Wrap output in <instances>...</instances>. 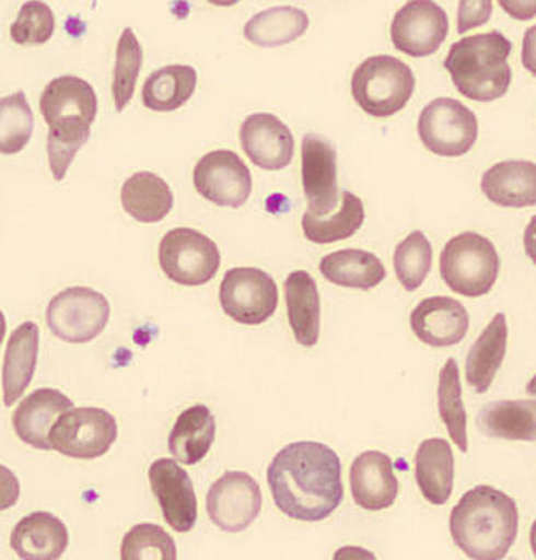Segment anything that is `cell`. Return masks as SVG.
Returning <instances> with one entry per match:
<instances>
[{
  "label": "cell",
  "mask_w": 536,
  "mask_h": 560,
  "mask_svg": "<svg viewBox=\"0 0 536 560\" xmlns=\"http://www.w3.org/2000/svg\"><path fill=\"white\" fill-rule=\"evenodd\" d=\"M267 481L278 510L295 521H325L343 500L339 455L313 441L281 448L268 466Z\"/></svg>",
  "instance_id": "cell-1"
},
{
  "label": "cell",
  "mask_w": 536,
  "mask_h": 560,
  "mask_svg": "<svg viewBox=\"0 0 536 560\" xmlns=\"http://www.w3.org/2000/svg\"><path fill=\"white\" fill-rule=\"evenodd\" d=\"M517 504L506 493L490 486H478L459 499L451 513V534L468 558H506L516 541Z\"/></svg>",
  "instance_id": "cell-2"
},
{
  "label": "cell",
  "mask_w": 536,
  "mask_h": 560,
  "mask_svg": "<svg viewBox=\"0 0 536 560\" xmlns=\"http://www.w3.org/2000/svg\"><path fill=\"white\" fill-rule=\"evenodd\" d=\"M511 51L513 44L500 31L478 34L452 44L444 68L459 95L490 103L510 90L513 71L508 58Z\"/></svg>",
  "instance_id": "cell-3"
},
{
  "label": "cell",
  "mask_w": 536,
  "mask_h": 560,
  "mask_svg": "<svg viewBox=\"0 0 536 560\" xmlns=\"http://www.w3.org/2000/svg\"><path fill=\"white\" fill-rule=\"evenodd\" d=\"M416 75L401 59L375 55L361 62L351 75V95L369 116L388 118L409 103Z\"/></svg>",
  "instance_id": "cell-4"
},
{
  "label": "cell",
  "mask_w": 536,
  "mask_h": 560,
  "mask_svg": "<svg viewBox=\"0 0 536 560\" xmlns=\"http://www.w3.org/2000/svg\"><path fill=\"white\" fill-rule=\"evenodd\" d=\"M500 266L493 243L475 232L459 233L448 240L440 257L442 281L455 294L471 299L492 291Z\"/></svg>",
  "instance_id": "cell-5"
},
{
  "label": "cell",
  "mask_w": 536,
  "mask_h": 560,
  "mask_svg": "<svg viewBox=\"0 0 536 560\" xmlns=\"http://www.w3.org/2000/svg\"><path fill=\"white\" fill-rule=\"evenodd\" d=\"M159 262L174 283L201 287L218 273L221 253L210 236L194 229L177 228L160 242Z\"/></svg>",
  "instance_id": "cell-6"
},
{
  "label": "cell",
  "mask_w": 536,
  "mask_h": 560,
  "mask_svg": "<svg viewBox=\"0 0 536 560\" xmlns=\"http://www.w3.org/2000/svg\"><path fill=\"white\" fill-rule=\"evenodd\" d=\"M417 130L424 148L434 155L463 156L478 141L479 124L465 104L454 97H438L421 110Z\"/></svg>",
  "instance_id": "cell-7"
},
{
  "label": "cell",
  "mask_w": 536,
  "mask_h": 560,
  "mask_svg": "<svg viewBox=\"0 0 536 560\" xmlns=\"http://www.w3.org/2000/svg\"><path fill=\"white\" fill-rule=\"evenodd\" d=\"M118 436L117 420L100 407H79L59 417L51 428L54 451L77 460H95L110 451Z\"/></svg>",
  "instance_id": "cell-8"
},
{
  "label": "cell",
  "mask_w": 536,
  "mask_h": 560,
  "mask_svg": "<svg viewBox=\"0 0 536 560\" xmlns=\"http://www.w3.org/2000/svg\"><path fill=\"white\" fill-rule=\"evenodd\" d=\"M109 318V301L92 288H68L55 295L47 307L48 328L69 343L92 342L106 329Z\"/></svg>",
  "instance_id": "cell-9"
},
{
  "label": "cell",
  "mask_w": 536,
  "mask_h": 560,
  "mask_svg": "<svg viewBox=\"0 0 536 560\" xmlns=\"http://www.w3.org/2000/svg\"><path fill=\"white\" fill-rule=\"evenodd\" d=\"M222 310L240 325H264L278 307V287L267 271L235 267L225 271L219 291Z\"/></svg>",
  "instance_id": "cell-10"
},
{
  "label": "cell",
  "mask_w": 536,
  "mask_h": 560,
  "mask_svg": "<svg viewBox=\"0 0 536 560\" xmlns=\"http://www.w3.org/2000/svg\"><path fill=\"white\" fill-rule=\"evenodd\" d=\"M194 186L211 203L240 208L248 201L253 176L238 154L218 149L198 160L194 168Z\"/></svg>",
  "instance_id": "cell-11"
},
{
  "label": "cell",
  "mask_w": 536,
  "mask_h": 560,
  "mask_svg": "<svg viewBox=\"0 0 536 560\" xmlns=\"http://www.w3.org/2000/svg\"><path fill=\"white\" fill-rule=\"evenodd\" d=\"M396 50L412 58L440 50L448 34V16L433 0H412L396 12L389 27Z\"/></svg>",
  "instance_id": "cell-12"
},
{
  "label": "cell",
  "mask_w": 536,
  "mask_h": 560,
  "mask_svg": "<svg viewBox=\"0 0 536 560\" xmlns=\"http://www.w3.org/2000/svg\"><path fill=\"white\" fill-rule=\"evenodd\" d=\"M212 524L230 534L245 532L263 510V490L248 472L229 471L212 483L207 497Z\"/></svg>",
  "instance_id": "cell-13"
},
{
  "label": "cell",
  "mask_w": 536,
  "mask_h": 560,
  "mask_svg": "<svg viewBox=\"0 0 536 560\" xmlns=\"http://www.w3.org/2000/svg\"><path fill=\"white\" fill-rule=\"evenodd\" d=\"M302 186L308 213L323 218L339 208L337 152L322 136L310 133L302 138Z\"/></svg>",
  "instance_id": "cell-14"
},
{
  "label": "cell",
  "mask_w": 536,
  "mask_h": 560,
  "mask_svg": "<svg viewBox=\"0 0 536 560\" xmlns=\"http://www.w3.org/2000/svg\"><path fill=\"white\" fill-rule=\"evenodd\" d=\"M152 492L163 517L177 534H187L197 524L198 503L186 469L170 458H159L149 468Z\"/></svg>",
  "instance_id": "cell-15"
},
{
  "label": "cell",
  "mask_w": 536,
  "mask_h": 560,
  "mask_svg": "<svg viewBox=\"0 0 536 560\" xmlns=\"http://www.w3.org/2000/svg\"><path fill=\"white\" fill-rule=\"evenodd\" d=\"M240 142L250 162L268 172L287 168L294 156V136L273 114H250L240 128Z\"/></svg>",
  "instance_id": "cell-16"
},
{
  "label": "cell",
  "mask_w": 536,
  "mask_h": 560,
  "mask_svg": "<svg viewBox=\"0 0 536 560\" xmlns=\"http://www.w3.org/2000/svg\"><path fill=\"white\" fill-rule=\"evenodd\" d=\"M410 328L424 346H457L469 329V315L462 302L445 295L423 299L410 313Z\"/></svg>",
  "instance_id": "cell-17"
},
{
  "label": "cell",
  "mask_w": 536,
  "mask_h": 560,
  "mask_svg": "<svg viewBox=\"0 0 536 560\" xmlns=\"http://www.w3.org/2000/svg\"><path fill=\"white\" fill-rule=\"evenodd\" d=\"M351 495L365 511H382L398 499L399 482L392 458L383 452L369 451L357 457L350 468Z\"/></svg>",
  "instance_id": "cell-18"
},
{
  "label": "cell",
  "mask_w": 536,
  "mask_h": 560,
  "mask_svg": "<svg viewBox=\"0 0 536 560\" xmlns=\"http://www.w3.org/2000/svg\"><path fill=\"white\" fill-rule=\"evenodd\" d=\"M74 409V402L55 388H38L27 395L13 413V428L24 444L51 451V428L59 417Z\"/></svg>",
  "instance_id": "cell-19"
},
{
  "label": "cell",
  "mask_w": 536,
  "mask_h": 560,
  "mask_svg": "<svg viewBox=\"0 0 536 560\" xmlns=\"http://www.w3.org/2000/svg\"><path fill=\"white\" fill-rule=\"evenodd\" d=\"M40 113L50 127L65 121L92 125L97 114V96L92 83L75 75H59L45 86Z\"/></svg>",
  "instance_id": "cell-20"
},
{
  "label": "cell",
  "mask_w": 536,
  "mask_h": 560,
  "mask_svg": "<svg viewBox=\"0 0 536 560\" xmlns=\"http://www.w3.org/2000/svg\"><path fill=\"white\" fill-rule=\"evenodd\" d=\"M480 189L497 207H535L536 163L527 160L497 163L483 173Z\"/></svg>",
  "instance_id": "cell-21"
},
{
  "label": "cell",
  "mask_w": 536,
  "mask_h": 560,
  "mask_svg": "<svg viewBox=\"0 0 536 560\" xmlns=\"http://www.w3.org/2000/svg\"><path fill=\"white\" fill-rule=\"evenodd\" d=\"M10 545L21 559L57 560L68 549L69 532L54 514L37 511L15 525Z\"/></svg>",
  "instance_id": "cell-22"
},
{
  "label": "cell",
  "mask_w": 536,
  "mask_h": 560,
  "mask_svg": "<svg viewBox=\"0 0 536 560\" xmlns=\"http://www.w3.org/2000/svg\"><path fill=\"white\" fill-rule=\"evenodd\" d=\"M40 332L36 323L26 322L13 330L3 358V402L15 405L33 381L38 357Z\"/></svg>",
  "instance_id": "cell-23"
},
{
  "label": "cell",
  "mask_w": 536,
  "mask_h": 560,
  "mask_svg": "<svg viewBox=\"0 0 536 560\" xmlns=\"http://www.w3.org/2000/svg\"><path fill=\"white\" fill-rule=\"evenodd\" d=\"M287 291L288 319L295 340L302 347L312 348L318 343L322 329V301L318 284L305 270L289 273L284 281Z\"/></svg>",
  "instance_id": "cell-24"
},
{
  "label": "cell",
  "mask_w": 536,
  "mask_h": 560,
  "mask_svg": "<svg viewBox=\"0 0 536 560\" xmlns=\"http://www.w3.org/2000/svg\"><path fill=\"white\" fill-rule=\"evenodd\" d=\"M455 460L451 444L441 438L423 441L417 448L416 481L428 502L441 506L454 490Z\"/></svg>",
  "instance_id": "cell-25"
},
{
  "label": "cell",
  "mask_w": 536,
  "mask_h": 560,
  "mask_svg": "<svg viewBox=\"0 0 536 560\" xmlns=\"http://www.w3.org/2000/svg\"><path fill=\"white\" fill-rule=\"evenodd\" d=\"M215 440V419L205 405L191 406L177 417L168 438L170 452L183 465L200 464Z\"/></svg>",
  "instance_id": "cell-26"
},
{
  "label": "cell",
  "mask_w": 536,
  "mask_h": 560,
  "mask_svg": "<svg viewBox=\"0 0 536 560\" xmlns=\"http://www.w3.org/2000/svg\"><path fill=\"white\" fill-rule=\"evenodd\" d=\"M476 427L497 440L535 443L536 399L489 402L476 417Z\"/></svg>",
  "instance_id": "cell-27"
},
{
  "label": "cell",
  "mask_w": 536,
  "mask_h": 560,
  "mask_svg": "<svg viewBox=\"0 0 536 560\" xmlns=\"http://www.w3.org/2000/svg\"><path fill=\"white\" fill-rule=\"evenodd\" d=\"M508 347V323L503 313L493 316L466 357V381L476 393L489 392Z\"/></svg>",
  "instance_id": "cell-28"
},
{
  "label": "cell",
  "mask_w": 536,
  "mask_h": 560,
  "mask_svg": "<svg viewBox=\"0 0 536 560\" xmlns=\"http://www.w3.org/2000/svg\"><path fill=\"white\" fill-rule=\"evenodd\" d=\"M121 207L131 218L144 224L163 221L173 210L174 195L159 174L135 173L121 186Z\"/></svg>",
  "instance_id": "cell-29"
},
{
  "label": "cell",
  "mask_w": 536,
  "mask_h": 560,
  "mask_svg": "<svg viewBox=\"0 0 536 560\" xmlns=\"http://www.w3.org/2000/svg\"><path fill=\"white\" fill-rule=\"evenodd\" d=\"M319 271L337 287L369 291L386 278V269L375 254L363 249H340L327 254L319 262Z\"/></svg>",
  "instance_id": "cell-30"
},
{
  "label": "cell",
  "mask_w": 536,
  "mask_h": 560,
  "mask_svg": "<svg viewBox=\"0 0 536 560\" xmlns=\"http://www.w3.org/2000/svg\"><path fill=\"white\" fill-rule=\"evenodd\" d=\"M197 79V71L189 65L156 69L142 85V104L156 113L179 109L194 95Z\"/></svg>",
  "instance_id": "cell-31"
},
{
  "label": "cell",
  "mask_w": 536,
  "mask_h": 560,
  "mask_svg": "<svg viewBox=\"0 0 536 560\" xmlns=\"http://www.w3.org/2000/svg\"><path fill=\"white\" fill-rule=\"evenodd\" d=\"M310 19L302 9L277 5L256 13L245 24L246 39L260 47H278L299 39L308 30Z\"/></svg>",
  "instance_id": "cell-32"
},
{
  "label": "cell",
  "mask_w": 536,
  "mask_h": 560,
  "mask_svg": "<svg viewBox=\"0 0 536 560\" xmlns=\"http://www.w3.org/2000/svg\"><path fill=\"white\" fill-rule=\"evenodd\" d=\"M364 205L360 197L343 190L339 210L329 215H313L305 211L302 215V231L308 242L316 245H329L350 238L363 228Z\"/></svg>",
  "instance_id": "cell-33"
},
{
  "label": "cell",
  "mask_w": 536,
  "mask_h": 560,
  "mask_svg": "<svg viewBox=\"0 0 536 560\" xmlns=\"http://www.w3.org/2000/svg\"><path fill=\"white\" fill-rule=\"evenodd\" d=\"M438 407L442 422L447 427L452 441L462 452H468V417L463 406L462 382H459L458 364L448 360L440 372V387H438Z\"/></svg>",
  "instance_id": "cell-34"
},
{
  "label": "cell",
  "mask_w": 536,
  "mask_h": 560,
  "mask_svg": "<svg viewBox=\"0 0 536 560\" xmlns=\"http://www.w3.org/2000/svg\"><path fill=\"white\" fill-rule=\"evenodd\" d=\"M393 264L404 290L409 292L419 290L433 264V248L424 233L416 231L407 235L396 246Z\"/></svg>",
  "instance_id": "cell-35"
},
{
  "label": "cell",
  "mask_w": 536,
  "mask_h": 560,
  "mask_svg": "<svg viewBox=\"0 0 536 560\" xmlns=\"http://www.w3.org/2000/svg\"><path fill=\"white\" fill-rule=\"evenodd\" d=\"M142 65V47L131 27H125L117 45L115 59L113 96L118 113L130 104Z\"/></svg>",
  "instance_id": "cell-36"
},
{
  "label": "cell",
  "mask_w": 536,
  "mask_h": 560,
  "mask_svg": "<svg viewBox=\"0 0 536 560\" xmlns=\"http://www.w3.org/2000/svg\"><path fill=\"white\" fill-rule=\"evenodd\" d=\"M2 131L0 145L3 155L19 154L30 142L34 131V114L24 92L12 93L0 101Z\"/></svg>",
  "instance_id": "cell-37"
},
{
  "label": "cell",
  "mask_w": 536,
  "mask_h": 560,
  "mask_svg": "<svg viewBox=\"0 0 536 560\" xmlns=\"http://www.w3.org/2000/svg\"><path fill=\"white\" fill-rule=\"evenodd\" d=\"M90 133H92V125L82 124V121H65L50 127L47 152L50 172L55 179H65L72 160L89 141Z\"/></svg>",
  "instance_id": "cell-38"
},
{
  "label": "cell",
  "mask_w": 536,
  "mask_h": 560,
  "mask_svg": "<svg viewBox=\"0 0 536 560\" xmlns=\"http://www.w3.org/2000/svg\"><path fill=\"white\" fill-rule=\"evenodd\" d=\"M120 558L124 560H176V542L160 525L138 524L125 535Z\"/></svg>",
  "instance_id": "cell-39"
},
{
  "label": "cell",
  "mask_w": 536,
  "mask_h": 560,
  "mask_svg": "<svg viewBox=\"0 0 536 560\" xmlns=\"http://www.w3.org/2000/svg\"><path fill=\"white\" fill-rule=\"evenodd\" d=\"M55 33V15L50 5L38 0L21 5L15 23L10 26V36L20 45H40L51 39Z\"/></svg>",
  "instance_id": "cell-40"
},
{
  "label": "cell",
  "mask_w": 536,
  "mask_h": 560,
  "mask_svg": "<svg viewBox=\"0 0 536 560\" xmlns=\"http://www.w3.org/2000/svg\"><path fill=\"white\" fill-rule=\"evenodd\" d=\"M493 12V3L490 0H462L458 3V34L468 33L475 27L483 26L490 20Z\"/></svg>",
  "instance_id": "cell-41"
},
{
  "label": "cell",
  "mask_w": 536,
  "mask_h": 560,
  "mask_svg": "<svg viewBox=\"0 0 536 560\" xmlns=\"http://www.w3.org/2000/svg\"><path fill=\"white\" fill-rule=\"evenodd\" d=\"M498 5L518 21H527L536 16V0H500Z\"/></svg>",
  "instance_id": "cell-42"
},
{
  "label": "cell",
  "mask_w": 536,
  "mask_h": 560,
  "mask_svg": "<svg viewBox=\"0 0 536 560\" xmlns=\"http://www.w3.org/2000/svg\"><path fill=\"white\" fill-rule=\"evenodd\" d=\"M522 65L536 78V24L525 31L522 40Z\"/></svg>",
  "instance_id": "cell-43"
},
{
  "label": "cell",
  "mask_w": 536,
  "mask_h": 560,
  "mask_svg": "<svg viewBox=\"0 0 536 560\" xmlns=\"http://www.w3.org/2000/svg\"><path fill=\"white\" fill-rule=\"evenodd\" d=\"M524 248L532 262L536 266V215L531 219L524 231Z\"/></svg>",
  "instance_id": "cell-44"
},
{
  "label": "cell",
  "mask_w": 536,
  "mask_h": 560,
  "mask_svg": "<svg viewBox=\"0 0 536 560\" xmlns=\"http://www.w3.org/2000/svg\"><path fill=\"white\" fill-rule=\"evenodd\" d=\"M531 546H532V551H534V555L536 558V521L534 522V525H532Z\"/></svg>",
  "instance_id": "cell-45"
},
{
  "label": "cell",
  "mask_w": 536,
  "mask_h": 560,
  "mask_svg": "<svg viewBox=\"0 0 536 560\" xmlns=\"http://www.w3.org/2000/svg\"><path fill=\"white\" fill-rule=\"evenodd\" d=\"M527 395L528 396H534V398L536 399V375L527 384Z\"/></svg>",
  "instance_id": "cell-46"
}]
</instances>
